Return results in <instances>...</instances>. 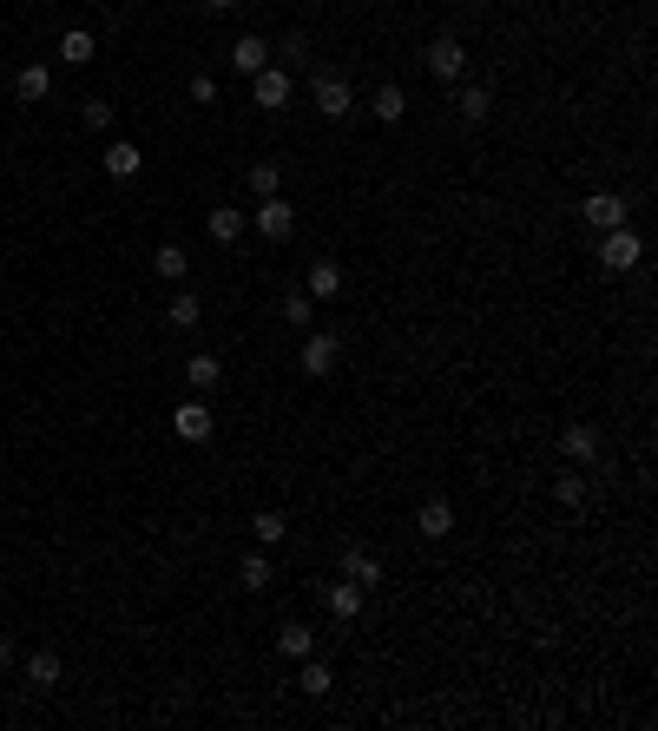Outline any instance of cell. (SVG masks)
<instances>
[{
	"label": "cell",
	"mask_w": 658,
	"mask_h": 731,
	"mask_svg": "<svg viewBox=\"0 0 658 731\" xmlns=\"http://www.w3.org/2000/svg\"><path fill=\"white\" fill-rule=\"evenodd\" d=\"M231 66L244 73V80L264 73V66H270V40H264V33H237V40H231Z\"/></svg>",
	"instance_id": "cell-9"
},
{
	"label": "cell",
	"mask_w": 658,
	"mask_h": 731,
	"mask_svg": "<svg viewBox=\"0 0 658 731\" xmlns=\"http://www.w3.org/2000/svg\"><path fill=\"white\" fill-rule=\"evenodd\" d=\"M204 224H211V238H218V244L244 238V211H237V205H211V218H204Z\"/></svg>",
	"instance_id": "cell-17"
},
{
	"label": "cell",
	"mask_w": 658,
	"mask_h": 731,
	"mask_svg": "<svg viewBox=\"0 0 658 731\" xmlns=\"http://www.w3.org/2000/svg\"><path fill=\"white\" fill-rule=\"evenodd\" d=\"M93 33H86V27H73V33H60V60L66 66H86V60H93Z\"/></svg>",
	"instance_id": "cell-23"
},
{
	"label": "cell",
	"mask_w": 658,
	"mask_h": 731,
	"mask_svg": "<svg viewBox=\"0 0 658 731\" xmlns=\"http://www.w3.org/2000/svg\"><path fill=\"white\" fill-rule=\"evenodd\" d=\"M639 257H645V244H639V231H626V224L599 238V271H606V277H626Z\"/></svg>",
	"instance_id": "cell-1"
},
{
	"label": "cell",
	"mask_w": 658,
	"mask_h": 731,
	"mask_svg": "<svg viewBox=\"0 0 658 731\" xmlns=\"http://www.w3.org/2000/svg\"><path fill=\"white\" fill-rule=\"evenodd\" d=\"M27 679L40 685V692H47V685H60V652H47V646L27 652Z\"/></svg>",
	"instance_id": "cell-21"
},
{
	"label": "cell",
	"mask_w": 658,
	"mask_h": 731,
	"mask_svg": "<svg viewBox=\"0 0 658 731\" xmlns=\"http://www.w3.org/2000/svg\"><path fill=\"white\" fill-rule=\"evenodd\" d=\"M310 297H336V290H343V271H336V264H310Z\"/></svg>",
	"instance_id": "cell-25"
},
{
	"label": "cell",
	"mask_w": 658,
	"mask_h": 731,
	"mask_svg": "<svg viewBox=\"0 0 658 731\" xmlns=\"http://www.w3.org/2000/svg\"><path fill=\"white\" fill-rule=\"evenodd\" d=\"M343 580H356V587L369 593V587L382 580V560L369 554V547H349V554H343Z\"/></svg>",
	"instance_id": "cell-12"
},
{
	"label": "cell",
	"mask_w": 658,
	"mask_h": 731,
	"mask_svg": "<svg viewBox=\"0 0 658 731\" xmlns=\"http://www.w3.org/2000/svg\"><path fill=\"white\" fill-rule=\"evenodd\" d=\"M237 0H204V14H231Z\"/></svg>",
	"instance_id": "cell-35"
},
{
	"label": "cell",
	"mask_w": 658,
	"mask_h": 731,
	"mask_svg": "<svg viewBox=\"0 0 658 731\" xmlns=\"http://www.w3.org/2000/svg\"><path fill=\"white\" fill-rule=\"evenodd\" d=\"M7 666H14V639L0 633V672H7Z\"/></svg>",
	"instance_id": "cell-34"
},
{
	"label": "cell",
	"mask_w": 658,
	"mask_h": 731,
	"mask_svg": "<svg viewBox=\"0 0 658 731\" xmlns=\"http://www.w3.org/2000/svg\"><path fill=\"white\" fill-rule=\"evenodd\" d=\"M277 652H283V659H310V652H316V633H310V626H283V633H277Z\"/></svg>",
	"instance_id": "cell-20"
},
{
	"label": "cell",
	"mask_w": 658,
	"mask_h": 731,
	"mask_svg": "<svg viewBox=\"0 0 658 731\" xmlns=\"http://www.w3.org/2000/svg\"><path fill=\"white\" fill-rule=\"evenodd\" d=\"M428 73H435V80H461V73H468V53H461L455 33H435V40H428Z\"/></svg>",
	"instance_id": "cell-3"
},
{
	"label": "cell",
	"mask_w": 658,
	"mask_h": 731,
	"mask_svg": "<svg viewBox=\"0 0 658 731\" xmlns=\"http://www.w3.org/2000/svg\"><path fill=\"white\" fill-rule=\"evenodd\" d=\"M172 429H178V442H211V435H218V415L204 409V396H191L185 409L172 415Z\"/></svg>",
	"instance_id": "cell-6"
},
{
	"label": "cell",
	"mask_w": 658,
	"mask_h": 731,
	"mask_svg": "<svg viewBox=\"0 0 658 731\" xmlns=\"http://www.w3.org/2000/svg\"><path fill=\"white\" fill-rule=\"evenodd\" d=\"M191 99H198V106H211V99H218V80H211V73H191Z\"/></svg>",
	"instance_id": "cell-33"
},
{
	"label": "cell",
	"mask_w": 658,
	"mask_h": 731,
	"mask_svg": "<svg viewBox=\"0 0 658 731\" xmlns=\"http://www.w3.org/2000/svg\"><path fill=\"white\" fill-rule=\"evenodd\" d=\"M257 231H264L270 244H283L297 231V205H290V198H257Z\"/></svg>",
	"instance_id": "cell-5"
},
{
	"label": "cell",
	"mask_w": 658,
	"mask_h": 731,
	"mask_svg": "<svg viewBox=\"0 0 658 731\" xmlns=\"http://www.w3.org/2000/svg\"><path fill=\"white\" fill-rule=\"evenodd\" d=\"M198 317H204V303L191 297V290H178L172 310H165V323H172V330H198Z\"/></svg>",
	"instance_id": "cell-24"
},
{
	"label": "cell",
	"mask_w": 658,
	"mask_h": 731,
	"mask_svg": "<svg viewBox=\"0 0 658 731\" xmlns=\"http://www.w3.org/2000/svg\"><path fill=\"white\" fill-rule=\"evenodd\" d=\"M455 112H461V119H468V126H481L487 112H494V93H487V86H461V99H455Z\"/></svg>",
	"instance_id": "cell-19"
},
{
	"label": "cell",
	"mask_w": 658,
	"mask_h": 731,
	"mask_svg": "<svg viewBox=\"0 0 658 731\" xmlns=\"http://www.w3.org/2000/svg\"><path fill=\"white\" fill-rule=\"evenodd\" d=\"M218 376H224V363H218V356H204V350L185 363V382L198 389V396H204V389H218Z\"/></svg>",
	"instance_id": "cell-18"
},
{
	"label": "cell",
	"mask_w": 658,
	"mask_h": 731,
	"mask_svg": "<svg viewBox=\"0 0 658 731\" xmlns=\"http://www.w3.org/2000/svg\"><path fill=\"white\" fill-rule=\"evenodd\" d=\"M283 317L297 323V330H310V317H316V297H310V290H290V297H283Z\"/></svg>",
	"instance_id": "cell-27"
},
{
	"label": "cell",
	"mask_w": 658,
	"mask_h": 731,
	"mask_svg": "<svg viewBox=\"0 0 658 731\" xmlns=\"http://www.w3.org/2000/svg\"><path fill=\"white\" fill-rule=\"evenodd\" d=\"M79 119H86V132H106L112 126V106H106V99H86V106H79Z\"/></svg>",
	"instance_id": "cell-32"
},
{
	"label": "cell",
	"mask_w": 658,
	"mask_h": 731,
	"mask_svg": "<svg viewBox=\"0 0 658 731\" xmlns=\"http://www.w3.org/2000/svg\"><path fill=\"white\" fill-rule=\"evenodd\" d=\"M329 613H336V620H356L362 613V587L356 580H336V587H329Z\"/></svg>",
	"instance_id": "cell-22"
},
{
	"label": "cell",
	"mask_w": 658,
	"mask_h": 731,
	"mask_svg": "<svg viewBox=\"0 0 658 731\" xmlns=\"http://www.w3.org/2000/svg\"><path fill=\"white\" fill-rule=\"evenodd\" d=\"M237 573H244V587H251V593L270 587V560L264 554H244V567H237Z\"/></svg>",
	"instance_id": "cell-29"
},
{
	"label": "cell",
	"mask_w": 658,
	"mask_h": 731,
	"mask_svg": "<svg viewBox=\"0 0 658 731\" xmlns=\"http://www.w3.org/2000/svg\"><path fill=\"white\" fill-rule=\"evenodd\" d=\"M14 93L27 99V106H40V99L53 93V73H47V66H20V73H14Z\"/></svg>",
	"instance_id": "cell-16"
},
{
	"label": "cell",
	"mask_w": 658,
	"mask_h": 731,
	"mask_svg": "<svg viewBox=\"0 0 658 731\" xmlns=\"http://www.w3.org/2000/svg\"><path fill=\"white\" fill-rule=\"evenodd\" d=\"M139 165H145V152H139L132 139H112V145H106V172H112V178H139Z\"/></svg>",
	"instance_id": "cell-14"
},
{
	"label": "cell",
	"mask_w": 658,
	"mask_h": 731,
	"mask_svg": "<svg viewBox=\"0 0 658 731\" xmlns=\"http://www.w3.org/2000/svg\"><path fill=\"white\" fill-rule=\"evenodd\" d=\"M310 99H316V112H323V119H349V106H356V99H349V80H343V73H316Z\"/></svg>",
	"instance_id": "cell-2"
},
{
	"label": "cell",
	"mask_w": 658,
	"mask_h": 731,
	"mask_svg": "<svg viewBox=\"0 0 658 731\" xmlns=\"http://www.w3.org/2000/svg\"><path fill=\"white\" fill-rule=\"evenodd\" d=\"M560 455L573 461V468H586V461L599 455V429H593V422H566V429H560Z\"/></svg>",
	"instance_id": "cell-8"
},
{
	"label": "cell",
	"mask_w": 658,
	"mask_h": 731,
	"mask_svg": "<svg viewBox=\"0 0 658 731\" xmlns=\"http://www.w3.org/2000/svg\"><path fill=\"white\" fill-rule=\"evenodd\" d=\"M277 185H283V172H277V165H251V191H257V198H277Z\"/></svg>",
	"instance_id": "cell-30"
},
{
	"label": "cell",
	"mask_w": 658,
	"mask_h": 731,
	"mask_svg": "<svg viewBox=\"0 0 658 731\" xmlns=\"http://www.w3.org/2000/svg\"><path fill=\"white\" fill-rule=\"evenodd\" d=\"M369 112H376L382 126H402V119H408V93H402V86H376V99H369Z\"/></svg>",
	"instance_id": "cell-15"
},
{
	"label": "cell",
	"mask_w": 658,
	"mask_h": 731,
	"mask_svg": "<svg viewBox=\"0 0 658 731\" xmlns=\"http://www.w3.org/2000/svg\"><path fill=\"white\" fill-rule=\"evenodd\" d=\"M580 211H586V224H593V231H619V224H626V198H619V191H593Z\"/></svg>",
	"instance_id": "cell-10"
},
{
	"label": "cell",
	"mask_w": 658,
	"mask_h": 731,
	"mask_svg": "<svg viewBox=\"0 0 658 731\" xmlns=\"http://www.w3.org/2000/svg\"><path fill=\"white\" fill-rule=\"evenodd\" d=\"M251 534H257V541H264V547H277L283 534H290V521H283L277 508H264V514H257V521H251Z\"/></svg>",
	"instance_id": "cell-26"
},
{
	"label": "cell",
	"mask_w": 658,
	"mask_h": 731,
	"mask_svg": "<svg viewBox=\"0 0 658 731\" xmlns=\"http://www.w3.org/2000/svg\"><path fill=\"white\" fill-rule=\"evenodd\" d=\"M336 356H343V343L323 330H303V376H329L336 369Z\"/></svg>",
	"instance_id": "cell-7"
},
{
	"label": "cell",
	"mask_w": 658,
	"mask_h": 731,
	"mask_svg": "<svg viewBox=\"0 0 658 731\" xmlns=\"http://www.w3.org/2000/svg\"><path fill=\"white\" fill-rule=\"evenodd\" d=\"M553 501H560V508H580V501H586V481L580 475H560V481H553Z\"/></svg>",
	"instance_id": "cell-31"
},
{
	"label": "cell",
	"mask_w": 658,
	"mask_h": 731,
	"mask_svg": "<svg viewBox=\"0 0 658 731\" xmlns=\"http://www.w3.org/2000/svg\"><path fill=\"white\" fill-rule=\"evenodd\" d=\"M329 685H336V672L316 666V659H303V692H310V699H329Z\"/></svg>",
	"instance_id": "cell-28"
},
{
	"label": "cell",
	"mask_w": 658,
	"mask_h": 731,
	"mask_svg": "<svg viewBox=\"0 0 658 731\" xmlns=\"http://www.w3.org/2000/svg\"><path fill=\"white\" fill-rule=\"evenodd\" d=\"M415 534H428V541H441V534H455V501H422V514H415Z\"/></svg>",
	"instance_id": "cell-11"
},
{
	"label": "cell",
	"mask_w": 658,
	"mask_h": 731,
	"mask_svg": "<svg viewBox=\"0 0 658 731\" xmlns=\"http://www.w3.org/2000/svg\"><path fill=\"white\" fill-rule=\"evenodd\" d=\"M152 271L165 277V284H185V277H191V257H185V244H158V251H152Z\"/></svg>",
	"instance_id": "cell-13"
},
{
	"label": "cell",
	"mask_w": 658,
	"mask_h": 731,
	"mask_svg": "<svg viewBox=\"0 0 658 731\" xmlns=\"http://www.w3.org/2000/svg\"><path fill=\"white\" fill-rule=\"evenodd\" d=\"M290 93H297V80L283 73V66H264V73H251V99L264 112H277V106H290Z\"/></svg>",
	"instance_id": "cell-4"
}]
</instances>
